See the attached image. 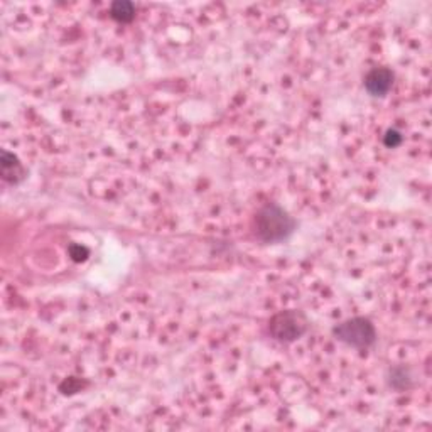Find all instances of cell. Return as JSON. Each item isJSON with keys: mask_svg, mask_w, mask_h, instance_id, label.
I'll return each instance as SVG.
<instances>
[{"mask_svg": "<svg viewBox=\"0 0 432 432\" xmlns=\"http://www.w3.org/2000/svg\"><path fill=\"white\" fill-rule=\"evenodd\" d=\"M0 168H2V179L11 185H19L21 181L26 179V169L17 155H14L9 150H2V158H0Z\"/></svg>", "mask_w": 432, "mask_h": 432, "instance_id": "5", "label": "cell"}, {"mask_svg": "<svg viewBox=\"0 0 432 432\" xmlns=\"http://www.w3.org/2000/svg\"><path fill=\"white\" fill-rule=\"evenodd\" d=\"M309 329V321L301 311H280L269 321V333L275 341L294 343Z\"/></svg>", "mask_w": 432, "mask_h": 432, "instance_id": "3", "label": "cell"}, {"mask_svg": "<svg viewBox=\"0 0 432 432\" xmlns=\"http://www.w3.org/2000/svg\"><path fill=\"white\" fill-rule=\"evenodd\" d=\"M402 140H403L402 134L398 130H395V128H389L384 135V144L390 147V149H395V147L401 145Z\"/></svg>", "mask_w": 432, "mask_h": 432, "instance_id": "8", "label": "cell"}, {"mask_svg": "<svg viewBox=\"0 0 432 432\" xmlns=\"http://www.w3.org/2000/svg\"><path fill=\"white\" fill-rule=\"evenodd\" d=\"M395 75L390 68H374V70L365 76V90L369 91L371 96H385L392 90Z\"/></svg>", "mask_w": 432, "mask_h": 432, "instance_id": "4", "label": "cell"}, {"mask_svg": "<svg viewBox=\"0 0 432 432\" xmlns=\"http://www.w3.org/2000/svg\"><path fill=\"white\" fill-rule=\"evenodd\" d=\"M389 385L395 390H407L412 387V375L411 370L406 366H397L390 369L389 371Z\"/></svg>", "mask_w": 432, "mask_h": 432, "instance_id": "7", "label": "cell"}, {"mask_svg": "<svg viewBox=\"0 0 432 432\" xmlns=\"http://www.w3.org/2000/svg\"><path fill=\"white\" fill-rule=\"evenodd\" d=\"M333 336L355 350H369L376 343V329L370 319L358 316L334 326Z\"/></svg>", "mask_w": 432, "mask_h": 432, "instance_id": "2", "label": "cell"}, {"mask_svg": "<svg viewBox=\"0 0 432 432\" xmlns=\"http://www.w3.org/2000/svg\"><path fill=\"white\" fill-rule=\"evenodd\" d=\"M296 220L282 206L269 203L257 211L254 218L255 235L264 243H280L296 232Z\"/></svg>", "mask_w": 432, "mask_h": 432, "instance_id": "1", "label": "cell"}, {"mask_svg": "<svg viewBox=\"0 0 432 432\" xmlns=\"http://www.w3.org/2000/svg\"><path fill=\"white\" fill-rule=\"evenodd\" d=\"M110 16L117 22L127 24V22L134 21L135 6L132 2H128V0H117V2H113L112 7H110Z\"/></svg>", "mask_w": 432, "mask_h": 432, "instance_id": "6", "label": "cell"}, {"mask_svg": "<svg viewBox=\"0 0 432 432\" xmlns=\"http://www.w3.org/2000/svg\"><path fill=\"white\" fill-rule=\"evenodd\" d=\"M70 255L75 262H81V260H85L86 257H88V250H86V248L81 247V245H71L70 247Z\"/></svg>", "mask_w": 432, "mask_h": 432, "instance_id": "9", "label": "cell"}]
</instances>
